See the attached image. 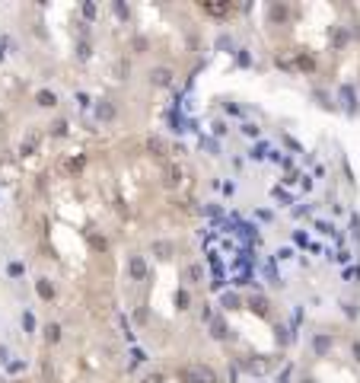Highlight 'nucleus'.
I'll use <instances>...</instances> for the list:
<instances>
[{"mask_svg":"<svg viewBox=\"0 0 360 383\" xmlns=\"http://www.w3.org/2000/svg\"><path fill=\"white\" fill-rule=\"evenodd\" d=\"M274 48L284 64L303 74H315L319 67H335L347 51H360L357 20L344 7H284Z\"/></svg>","mask_w":360,"mask_h":383,"instance_id":"nucleus-1","label":"nucleus"},{"mask_svg":"<svg viewBox=\"0 0 360 383\" xmlns=\"http://www.w3.org/2000/svg\"><path fill=\"white\" fill-rule=\"evenodd\" d=\"M147 383H220V380H217V373L210 367H204V364H182V367L160 370Z\"/></svg>","mask_w":360,"mask_h":383,"instance_id":"nucleus-2","label":"nucleus"},{"mask_svg":"<svg viewBox=\"0 0 360 383\" xmlns=\"http://www.w3.org/2000/svg\"><path fill=\"white\" fill-rule=\"evenodd\" d=\"M357 77H360V51H357Z\"/></svg>","mask_w":360,"mask_h":383,"instance_id":"nucleus-3","label":"nucleus"}]
</instances>
